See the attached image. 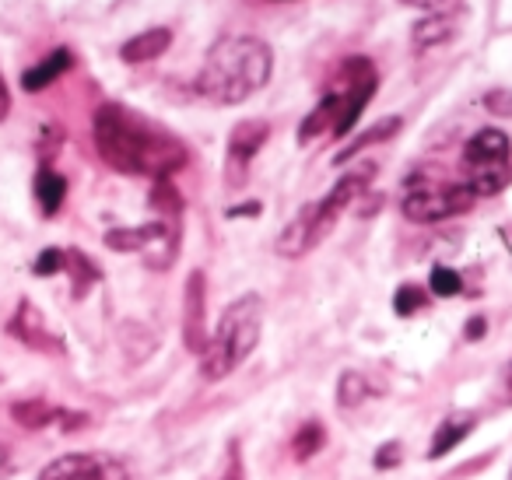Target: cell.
Returning a JSON list of instances; mask_svg holds the SVG:
<instances>
[{"mask_svg": "<svg viewBox=\"0 0 512 480\" xmlns=\"http://www.w3.org/2000/svg\"><path fill=\"white\" fill-rule=\"evenodd\" d=\"M323 445H327V428H323L320 421H306L292 438V452H295V459H302V463L313 459Z\"/></svg>", "mask_w": 512, "mask_h": 480, "instance_id": "obj_21", "label": "cell"}, {"mask_svg": "<svg viewBox=\"0 0 512 480\" xmlns=\"http://www.w3.org/2000/svg\"><path fill=\"white\" fill-rule=\"evenodd\" d=\"M341 116H344V92H341V88H334V92L323 95L320 106H316L313 113H309L306 120H302V127H299V144L306 148V144H313L316 137H323V134L334 137L337 123H341Z\"/></svg>", "mask_w": 512, "mask_h": 480, "instance_id": "obj_11", "label": "cell"}, {"mask_svg": "<svg viewBox=\"0 0 512 480\" xmlns=\"http://www.w3.org/2000/svg\"><path fill=\"white\" fill-rule=\"evenodd\" d=\"M428 295L418 288V284H404V288H397V295H393V312L397 316H414L418 309H425Z\"/></svg>", "mask_w": 512, "mask_h": 480, "instance_id": "obj_23", "label": "cell"}, {"mask_svg": "<svg viewBox=\"0 0 512 480\" xmlns=\"http://www.w3.org/2000/svg\"><path fill=\"white\" fill-rule=\"evenodd\" d=\"M11 333H15L18 340H25L29 347H43V351H53V347H57V340L46 333L43 312H39L32 302L18 305V316L11 319Z\"/></svg>", "mask_w": 512, "mask_h": 480, "instance_id": "obj_13", "label": "cell"}, {"mask_svg": "<svg viewBox=\"0 0 512 480\" xmlns=\"http://www.w3.org/2000/svg\"><path fill=\"white\" fill-rule=\"evenodd\" d=\"M183 337L193 354L207 351V281L204 270H193L186 277V298H183Z\"/></svg>", "mask_w": 512, "mask_h": 480, "instance_id": "obj_10", "label": "cell"}, {"mask_svg": "<svg viewBox=\"0 0 512 480\" xmlns=\"http://www.w3.org/2000/svg\"><path fill=\"white\" fill-rule=\"evenodd\" d=\"M64 270L71 274V281H74V298H85V295H88V288H92V284L102 277V274H99V267H95V263L88 260L85 253H78V249H71V253H67Z\"/></svg>", "mask_w": 512, "mask_h": 480, "instance_id": "obj_20", "label": "cell"}, {"mask_svg": "<svg viewBox=\"0 0 512 480\" xmlns=\"http://www.w3.org/2000/svg\"><path fill=\"white\" fill-rule=\"evenodd\" d=\"M64 197H67V179L60 176V172H53L50 165H43V169L36 172V200L46 218H53V214L60 211Z\"/></svg>", "mask_w": 512, "mask_h": 480, "instance_id": "obj_17", "label": "cell"}, {"mask_svg": "<svg viewBox=\"0 0 512 480\" xmlns=\"http://www.w3.org/2000/svg\"><path fill=\"white\" fill-rule=\"evenodd\" d=\"M484 106H488L491 116H502V120H509L512 116V88H495V92L484 95Z\"/></svg>", "mask_w": 512, "mask_h": 480, "instance_id": "obj_27", "label": "cell"}, {"mask_svg": "<svg viewBox=\"0 0 512 480\" xmlns=\"http://www.w3.org/2000/svg\"><path fill=\"white\" fill-rule=\"evenodd\" d=\"M470 428H474V417H449V421H442L439 428H435V438H432V449H428V456L432 459H442L446 452H453L456 445L463 442V438L470 435Z\"/></svg>", "mask_w": 512, "mask_h": 480, "instance_id": "obj_19", "label": "cell"}, {"mask_svg": "<svg viewBox=\"0 0 512 480\" xmlns=\"http://www.w3.org/2000/svg\"><path fill=\"white\" fill-rule=\"evenodd\" d=\"M341 78H344V88H341V92H344V116H341V123H337V130H334V141H341V137H348L351 130H355L358 116L365 113V106H369V99L376 95V88H379L376 67H372V60H365V57L344 60Z\"/></svg>", "mask_w": 512, "mask_h": 480, "instance_id": "obj_7", "label": "cell"}, {"mask_svg": "<svg viewBox=\"0 0 512 480\" xmlns=\"http://www.w3.org/2000/svg\"><path fill=\"white\" fill-rule=\"evenodd\" d=\"M474 193L470 186L453 183V179H435L425 176V172H414L404 186V200H400V211H404L407 221L414 225H435V221L456 218V214L470 211L474 207Z\"/></svg>", "mask_w": 512, "mask_h": 480, "instance_id": "obj_5", "label": "cell"}, {"mask_svg": "<svg viewBox=\"0 0 512 480\" xmlns=\"http://www.w3.org/2000/svg\"><path fill=\"white\" fill-rule=\"evenodd\" d=\"M8 473H11V456H8V449L0 445V480L8 477Z\"/></svg>", "mask_w": 512, "mask_h": 480, "instance_id": "obj_31", "label": "cell"}, {"mask_svg": "<svg viewBox=\"0 0 512 480\" xmlns=\"http://www.w3.org/2000/svg\"><path fill=\"white\" fill-rule=\"evenodd\" d=\"M400 127H404V120H400V116H386V120H379L376 127H369V130H365V134H358L355 141H351L344 151H337V158H334V162H337V165L351 162V158H355V155H362V151H365V148H372V144H383V141H390V137L397 134Z\"/></svg>", "mask_w": 512, "mask_h": 480, "instance_id": "obj_16", "label": "cell"}, {"mask_svg": "<svg viewBox=\"0 0 512 480\" xmlns=\"http://www.w3.org/2000/svg\"><path fill=\"white\" fill-rule=\"evenodd\" d=\"M260 330H264V302L260 295H242L221 316L214 337L207 340V351L200 354V375L211 382L228 379L249 354L260 344Z\"/></svg>", "mask_w": 512, "mask_h": 480, "instance_id": "obj_4", "label": "cell"}, {"mask_svg": "<svg viewBox=\"0 0 512 480\" xmlns=\"http://www.w3.org/2000/svg\"><path fill=\"white\" fill-rule=\"evenodd\" d=\"M228 480H239V477H228Z\"/></svg>", "mask_w": 512, "mask_h": 480, "instance_id": "obj_34", "label": "cell"}, {"mask_svg": "<svg viewBox=\"0 0 512 480\" xmlns=\"http://www.w3.org/2000/svg\"><path fill=\"white\" fill-rule=\"evenodd\" d=\"M71 67H74L71 50H53L43 64L29 67V71L22 74V88H25V92H43V88H50L53 81H57L60 74L71 71Z\"/></svg>", "mask_w": 512, "mask_h": 480, "instance_id": "obj_14", "label": "cell"}, {"mask_svg": "<svg viewBox=\"0 0 512 480\" xmlns=\"http://www.w3.org/2000/svg\"><path fill=\"white\" fill-rule=\"evenodd\" d=\"M481 333H484V319H481V316H477V319H470V326H467V337H470V340H477V337H481Z\"/></svg>", "mask_w": 512, "mask_h": 480, "instance_id": "obj_30", "label": "cell"}, {"mask_svg": "<svg viewBox=\"0 0 512 480\" xmlns=\"http://www.w3.org/2000/svg\"><path fill=\"white\" fill-rule=\"evenodd\" d=\"M509 393H512V372H509Z\"/></svg>", "mask_w": 512, "mask_h": 480, "instance_id": "obj_33", "label": "cell"}, {"mask_svg": "<svg viewBox=\"0 0 512 480\" xmlns=\"http://www.w3.org/2000/svg\"><path fill=\"white\" fill-rule=\"evenodd\" d=\"M172 46V32L169 29H148L141 36L127 39L120 46V57L123 64H148V60H158L165 50Z\"/></svg>", "mask_w": 512, "mask_h": 480, "instance_id": "obj_12", "label": "cell"}, {"mask_svg": "<svg viewBox=\"0 0 512 480\" xmlns=\"http://www.w3.org/2000/svg\"><path fill=\"white\" fill-rule=\"evenodd\" d=\"M365 396H369V382L358 372H344L341 386H337V403H341V407H358Z\"/></svg>", "mask_w": 512, "mask_h": 480, "instance_id": "obj_22", "label": "cell"}, {"mask_svg": "<svg viewBox=\"0 0 512 480\" xmlns=\"http://www.w3.org/2000/svg\"><path fill=\"white\" fill-rule=\"evenodd\" d=\"M151 204H155L162 214H169V218H176V214L183 211V197H179V193L172 190L169 179H155V190H151Z\"/></svg>", "mask_w": 512, "mask_h": 480, "instance_id": "obj_24", "label": "cell"}, {"mask_svg": "<svg viewBox=\"0 0 512 480\" xmlns=\"http://www.w3.org/2000/svg\"><path fill=\"white\" fill-rule=\"evenodd\" d=\"M372 176H376V162H365L362 169H348V176L337 179L334 190H330L327 197L302 207V211L295 214L285 228H281L278 246H274L278 249V256H285V260H299V256L313 253V249L320 246L330 232H334V225L341 221V214L348 211L358 197H362Z\"/></svg>", "mask_w": 512, "mask_h": 480, "instance_id": "obj_3", "label": "cell"}, {"mask_svg": "<svg viewBox=\"0 0 512 480\" xmlns=\"http://www.w3.org/2000/svg\"><path fill=\"white\" fill-rule=\"evenodd\" d=\"M8 113H11V92L4 85V78H0V123L8 120Z\"/></svg>", "mask_w": 512, "mask_h": 480, "instance_id": "obj_29", "label": "cell"}, {"mask_svg": "<svg viewBox=\"0 0 512 480\" xmlns=\"http://www.w3.org/2000/svg\"><path fill=\"white\" fill-rule=\"evenodd\" d=\"M11 417H15V424H22V428L39 431V428H46V424L60 421L64 410H57L46 400H18V403H11Z\"/></svg>", "mask_w": 512, "mask_h": 480, "instance_id": "obj_18", "label": "cell"}, {"mask_svg": "<svg viewBox=\"0 0 512 480\" xmlns=\"http://www.w3.org/2000/svg\"><path fill=\"white\" fill-rule=\"evenodd\" d=\"M400 463V442H386L383 449L376 452V466L379 470H390V466Z\"/></svg>", "mask_w": 512, "mask_h": 480, "instance_id": "obj_28", "label": "cell"}, {"mask_svg": "<svg viewBox=\"0 0 512 480\" xmlns=\"http://www.w3.org/2000/svg\"><path fill=\"white\" fill-rule=\"evenodd\" d=\"M432 291H435L439 298L460 295V291H463L460 274H456V270H449V267H435V270H432Z\"/></svg>", "mask_w": 512, "mask_h": 480, "instance_id": "obj_25", "label": "cell"}, {"mask_svg": "<svg viewBox=\"0 0 512 480\" xmlns=\"http://www.w3.org/2000/svg\"><path fill=\"white\" fill-rule=\"evenodd\" d=\"M267 141H271V123H264V120L235 123L232 134H228V155H225L228 186H239L242 179H246L249 162L260 155V148H264Z\"/></svg>", "mask_w": 512, "mask_h": 480, "instance_id": "obj_9", "label": "cell"}, {"mask_svg": "<svg viewBox=\"0 0 512 480\" xmlns=\"http://www.w3.org/2000/svg\"><path fill=\"white\" fill-rule=\"evenodd\" d=\"M64 260H67L64 249H43L32 270H36L39 277H53V274H60V270H64Z\"/></svg>", "mask_w": 512, "mask_h": 480, "instance_id": "obj_26", "label": "cell"}, {"mask_svg": "<svg viewBox=\"0 0 512 480\" xmlns=\"http://www.w3.org/2000/svg\"><path fill=\"white\" fill-rule=\"evenodd\" d=\"M271 71L274 53L264 39L228 36L211 46L193 88L200 99L214 102V106H239L271 81Z\"/></svg>", "mask_w": 512, "mask_h": 480, "instance_id": "obj_2", "label": "cell"}, {"mask_svg": "<svg viewBox=\"0 0 512 480\" xmlns=\"http://www.w3.org/2000/svg\"><path fill=\"white\" fill-rule=\"evenodd\" d=\"M39 480H130L127 466L106 452H67L53 459Z\"/></svg>", "mask_w": 512, "mask_h": 480, "instance_id": "obj_8", "label": "cell"}, {"mask_svg": "<svg viewBox=\"0 0 512 480\" xmlns=\"http://www.w3.org/2000/svg\"><path fill=\"white\" fill-rule=\"evenodd\" d=\"M92 134L102 162L123 176L169 179L172 172L186 169V162H190V151L176 134H169L165 127L120 106V102L99 106Z\"/></svg>", "mask_w": 512, "mask_h": 480, "instance_id": "obj_1", "label": "cell"}, {"mask_svg": "<svg viewBox=\"0 0 512 480\" xmlns=\"http://www.w3.org/2000/svg\"><path fill=\"white\" fill-rule=\"evenodd\" d=\"M404 4H411V8H432L435 0H404Z\"/></svg>", "mask_w": 512, "mask_h": 480, "instance_id": "obj_32", "label": "cell"}, {"mask_svg": "<svg viewBox=\"0 0 512 480\" xmlns=\"http://www.w3.org/2000/svg\"><path fill=\"white\" fill-rule=\"evenodd\" d=\"M509 480H512V473H509Z\"/></svg>", "mask_w": 512, "mask_h": 480, "instance_id": "obj_35", "label": "cell"}, {"mask_svg": "<svg viewBox=\"0 0 512 480\" xmlns=\"http://www.w3.org/2000/svg\"><path fill=\"white\" fill-rule=\"evenodd\" d=\"M463 183L474 197H495L512 183V144L502 130L484 127L463 148Z\"/></svg>", "mask_w": 512, "mask_h": 480, "instance_id": "obj_6", "label": "cell"}, {"mask_svg": "<svg viewBox=\"0 0 512 480\" xmlns=\"http://www.w3.org/2000/svg\"><path fill=\"white\" fill-rule=\"evenodd\" d=\"M453 36H456V15H428L411 29V43L418 46V50L442 46L446 39H453Z\"/></svg>", "mask_w": 512, "mask_h": 480, "instance_id": "obj_15", "label": "cell"}]
</instances>
